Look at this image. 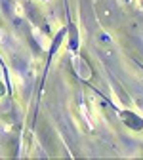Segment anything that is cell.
<instances>
[{
	"label": "cell",
	"instance_id": "obj_1",
	"mask_svg": "<svg viewBox=\"0 0 143 160\" xmlns=\"http://www.w3.org/2000/svg\"><path fill=\"white\" fill-rule=\"evenodd\" d=\"M120 118L124 120V124L128 126V128H132V130H143V120L135 114V112H130V111H122L120 112Z\"/></svg>",
	"mask_w": 143,
	"mask_h": 160
},
{
	"label": "cell",
	"instance_id": "obj_2",
	"mask_svg": "<svg viewBox=\"0 0 143 160\" xmlns=\"http://www.w3.org/2000/svg\"><path fill=\"white\" fill-rule=\"evenodd\" d=\"M69 32H71V40H69V46H71V50H76V48H78V38H76V27H74V25H71V27H69Z\"/></svg>",
	"mask_w": 143,
	"mask_h": 160
}]
</instances>
